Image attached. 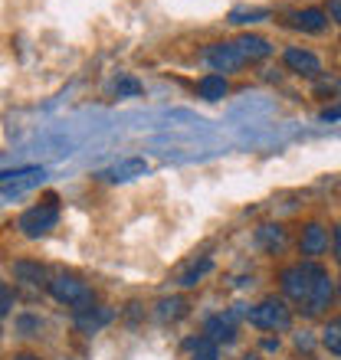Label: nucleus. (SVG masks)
<instances>
[{
	"instance_id": "nucleus-31",
	"label": "nucleus",
	"mask_w": 341,
	"mask_h": 360,
	"mask_svg": "<svg viewBox=\"0 0 341 360\" xmlns=\"http://www.w3.org/2000/svg\"><path fill=\"white\" fill-rule=\"evenodd\" d=\"M243 360H259V357H243Z\"/></svg>"
},
{
	"instance_id": "nucleus-3",
	"label": "nucleus",
	"mask_w": 341,
	"mask_h": 360,
	"mask_svg": "<svg viewBox=\"0 0 341 360\" xmlns=\"http://www.w3.org/2000/svg\"><path fill=\"white\" fill-rule=\"evenodd\" d=\"M56 223H59L56 203H39V207H30L27 213H20V219H17L20 233H23V236H30V239L46 236L49 229H56Z\"/></svg>"
},
{
	"instance_id": "nucleus-28",
	"label": "nucleus",
	"mask_w": 341,
	"mask_h": 360,
	"mask_svg": "<svg viewBox=\"0 0 341 360\" xmlns=\"http://www.w3.org/2000/svg\"><path fill=\"white\" fill-rule=\"evenodd\" d=\"M335 256H338V266H341V226L335 229Z\"/></svg>"
},
{
	"instance_id": "nucleus-26",
	"label": "nucleus",
	"mask_w": 341,
	"mask_h": 360,
	"mask_svg": "<svg viewBox=\"0 0 341 360\" xmlns=\"http://www.w3.org/2000/svg\"><path fill=\"white\" fill-rule=\"evenodd\" d=\"M341 118V105H335V108H325L322 112V122H338Z\"/></svg>"
},
{
	"instance_id": "nucleus-5",
	"label": "nucleus",
	"mask_w": 341,
	"mask_h": 360,
	"mask_svg": "<svg viewBox=\"0 0 341 360\" xmlns=\"http://www.w3.org/2000/svg\"><path fill=\"white\" fill-rule=\"evenodd\" d=\"M204 63H207L213 72L227 76V72H237L247 59L240 56V49L233 46V43H210V46L204 49Z\"/></svg>"
},
{
	"instance_id": "nucleus-18",
	"label": "nucleus",
	"mask_w": 341,
	"mask_h": 360,
	"mask_svg": "<svg viewBox=\"0 0 341 360\" xmlns=\"http://www.w3.org/2000/svg\"><path fill=\"white\" fill-rule=\"evenodd\" d=\"M190 354H194V360H220L217 354V341H210L207 334L204 338H190L187 344H184Z\"/></svg>"
},
{
	"instance_id": "nucleus-20",
	"label": "nucleus",
	"mask_w": 341,
	"mask_h": 360,
	"mask_svg": "<svg viewBox=\"0 0 341 360\" xmlns=\"http://www.w3.org/2000/svg\"><path fill=\"white\" fill-rule=\"evenodd\" d=\"M184 311H187V302H184V298H164V302H158V318H161V321H178Z\"/></svg>"
},
{
	"instance_id": "nucleus-15",
	"label": "nucleus",
	"mask_w": 341,
	"mask_h": 360,
	"mask_svg": "<svg viewBox=\"0 0 341 360\" xmlns=\"http://www.w3.org/2000/svg\"><path fill=\"white\" fill-rule=\"evenodd\" d=\"M197 95L204 102H220L223 95H227V76H220V72H210L197 82Z\"/></svg>"
},
{
	"instance_id": "nucleus-27",
	"label": "nucleus",
	"mask_w": 341,
	"mask_h": 360,
	"mask_svg": "<svg viewBox=\"0 0 341 360\" xmlns=\"http://www.w3.org/2000/svg\"><path fill=\"white\" fill-rule=\"evenodd\" d=\"M328 13H332V20L341 23V0H332V4H328Z\"/></svg>"
},
{
	"instance_id": "nucleus-13",
	"label": "nucleus",
	"mask_w": 341,
	"mask_h": 360,
	"mask_svg": "<svg viewBox=\"0 0 341 360\" xmlns=\"http://www.w3.org/2000/svg\"><path fill=\"white\" fill-rule=\"evenodd\" d=\"M233 46L240 49V56L247 59V63H259V59H266L269 53H273V46H269V39L263 37H253V33H243V37L233 43Z\"/></svg>"
},
{
	"instance_id": "nucleus-16",
	"label": "nucleus",
	"mask_w": 341,
	"mask_h": 360,
	"mask_svg": "<svg viewBox=\"0 0 341 360\" xmlns=\"http://www.w3.org/2000/svg\"><path fill=\"white\" fill-rule=\"evenodd\" d=\"M256 243L266 249V252H279L285 246V229L283 226H259L256 229Z\"/></svg>"
},
{
	"instance_id": "nucleus-11",
	"label": "nucleus",
	"mask_w": 341,
	"mask_h": 360,
	"mask_svg": "<svg viewBox=\"0 0 341 360\" xmlns=\"http://www.w3.org/2000/svg\"><path fill=\"white\" fill-rule=\"evenodd\" d=\"M289 23H292L295 30H302V33H322V30L328 27V13L318 7L295 10V13H289Z\"/></svg>"
},
{
	"instance_id": "nucleus-14",
	"label": "nucleus",
	"mask_w": 341,
	"mask_h": 360,
	"mask_svg": "<svg viewBox=\"0 0 341 360\" xmlns=\"http://www.w3.org/2000/svg\"><path fill=\"white\" fill-rule=\"evenodd\" d=\"M332 295H335V288H332V278H328V272L318 278V285H315V292H312V298L302 304V311L309 314V318H315V314H322L325 308H328V302H332Z\"/></svg>"
},
{
	"instance_id": "nucleus-10",
	"label": "nucleus",
	"mask_w": 341,
	"mask_h": 360,
	"mask_svg": "<svg viewBox=\"0 0 341 360\" xmlns=\"http://www.w3.org/2000/svg\"><path fill=\"white\" fill-rule=\"evenodd\" d=\"M144 171H148V164H144L142 158H122V161H115L112 167H105L102 177L108 180V184H128V180H135V177H144Z\"/></svg>"
},
{
	"instance_id": "nucleus-23",
	"label": "nucleus",
	"mask_w": 341,
	"mask_h": 360,
	"mask_svg": "<svg viewBox=\"0 0 341 360\" xmlns=\"http://www.w3.org/2000/svg\"><path fill=\"white\" fill-rule=\"evenodd\" d=\"M115 92H118V95H142V92H144V86L138 82V79L125 76V79H118V82H115Z\"/></svg>"
},
{
	"instance_id": "nucleus-6",
	"label": "nucleus",
	"mask_w": 341,
	"mask_h": 360,
	"mask_svg": "<svg viewBox=\"0 0 341 360\" xmlns=\"http://www.w3.org/2000/svg\"><path fill=\"white\" fill-rule=\"evenodd\" d=\"M43 177H46V171L37 167V164H30V167H17V171H4V200L20 197L23 190L43 184Z\"/></svg>"
},
{
	"instance_id": "nucleus-25",
	"label": "nucleus",
	"mask_w": 341,
	"mask_h": 360,
	"mask_svg": "<svg viewBox=\"0 0 341 360\" xmlns=\"http://www.w3.org/2000/svg\"><path fill=\"white\" fill-rule=\"evenodd\" d=\"M10 304H13V295H10V288L4 285V292H0V314H10Z\"/></svg>"
},
{
	"instance_id": "nucleus-9",
	"label": "nucleus",
	"mask_w": 341,
	"mask_h": 360,
	"mask_svg": "<svg viewBox=\"0 0 341 360\" xmlns=\"http://www.w3.org/2000/svg\"><path fill=\"white\" fill-rule=\"evenodd\" d=\"M283 63L289 69H292V72H299V76H318V72H322V63H318V56H315V53H309V49H299V46H289L283 53Z\"/></svg>"
},
{
	"instance_id": "nucleus-22",
	"label": "nucleus",
	"mask_w": 341,
	"mask_h": 360,
	"mask_svg": "<svg viewBox=\"0 0 341 360\" xmlns=\"http://www.w3.org/2000/svg\"><path fill=\"white\" fill-rule=\"evenodd\" d=\"M259 20H266V10H259V7H233L230 10V23H237V27H243V23H259Z\"/></svg>"
},
{
	"instance_id": "nucleus-1",
	"label": "nucleus",
	"mask_w": 341,
	"mask_h": 360,
	"mask_svg": "<svg viewBox=\"0 0 341 360\" xmlns=\"http://www.w3.org/2000/svg\"><path fill=\"white\" fill-rule=\"evenodd\" d=\"M325 275V269L318 266V262H312V259H305V262H295V266L283 269V275H279V282H283V292L292 298V302L305 304L309 298H312L315 285H318V278Z\"/></svg>"
},
{
	"instance_id": "nucleus-12",
	"label": "nucleus",
	"mask_w": 341,
	"mask_h": 360,
	"mask_svg": "<svg viewBox=\"0 0 341 360\" xmlns=\"http://www.w3.org/2000/svg\"><path fill=\"white\" fill-rule=\"evenodd\" d=\"M302 256H322L325 249H328V229L325 226H318V223H309V226L302 229Z\"/></svg>"
},
{
	"instance_id": "nucleus-4",
	"label": "nucleus",
	"mask_w": 341,
	"mask_h": 360,
	"mask_svg": "<svg viewBox=\"0 0 341 360\" xmlns=\"http://www.w3.org/2000/svg\"><path fill=\"white\" fill-rule=\"evenodd\" d=\"M49 295L63 304H76V308H89L92 304V292H89V285L79 282L76 275H59L49 282Z\"/></svg>"
},
{
	"instance_id": "nucleus-7",
	"label": "nucleus",
	"mask_w": 341,
	"mask_h": 360,
	"mask_svg": "<svg viewBox=\"0 0 341 360\" xmlns=\"http://www.w3.org/2000/svg\"><path fill=\"white\" fill-rule=\"evenodd\" d=\"M240 314H243L240 308L230 314H213V318H207V324H204V334L217 344H233L237 341V318Z\"/></svg>"
},
{
	"instance_id": "nucleus-8",
	"label": "nucleus",
	"mask_w": 341,
	"mask_h": 360,
	"mask_svg": "<svg viewBox=\"0 0 341 360\" xmlns=\"http://www.w3.org/2000/svg\"><path fill=\"white\" fill-rule=\"evenodd\" d=\"M112 318H115L112 308H102V304H99V308H92V304H89V308H79L76 318H73V324H76L79 334H95V331H102Z\"/></svg>"
},
{
	"instance_id": "nucleus-24",
	"label": "nucleus",
	"mask_w": 341,
	"mask_h": 360,
	"mask_svg": "<svg viewBox=\"0 0 341 360\" xmlns=\"http://www.w3.org/2000/svg\"><path fill=\"white\" fill-rule=\"evenodd\" d=\"M318 95H335V92H341V79H318Z\"/></svg>"
},
{
	"instance_id": "nucleus-17",
	"label": "nucleus",
	"mask_w": 341,
	"mask_h": 360,
	"mask_svg": "<svg viewBox=\"0 0 341 360\" xmlns=\"http://www.w3.org/2000/svg\"><path fill=\"white\" fill-rule=\"evenodd\" d=\"M13 275H17L20 282H27V285H43L46 282V269L39 266V262H27V259L13 262Z\"/></svg>"
},
{
	"instance_id": "nucleus-29",
	"label": "nucleus",
	"mask_w": 341,
	"mask_h": 360,
	"mask_svg": "<svg viewBox=\"0 0 341 360\" xmlns=\"http://www.w3.org/2000/svg\"><path fill=\"white\" fill-rule=\"evenodd\" d=\"M33 328H37V321H33V318H23V321H20V331H33Z\"/></svg>"
},
{
	"instance_id": "nucleus-21",
	"label": "nucleus",
	"mask_w": 341,
	"mask_h": 360,
	"mask_svg": "<svg viewBox=\"0 0 341 360\" xmlns=\"http://www.w3.org/2000/svg\"><path fill=\"white\" fill-rule=\"evenodd\" d=\"M322 344L335 354V357H341V318H335V321L325 324V331H322Z\"/></svg>"
},
{
	"instance_id": "nucleus-19",
	"label": "nucleus",
	"mask_w": 341,
	"mask_h": 360,
	"mask_svg": "<svg viewBox=\"0 0 341 360\" xmlns=\"http://www.w3.org/2000/svg\"><path fill=\"white\" fill-rule=\"evenodd\" d=\"M210 269H213V262H210V259H200V262H190V266L178 275V282L184 285V288H190V285H197L200 278H204V275L210 272Z\"/></svg>"
},
{
	"instance_id": "nucleus-30",
	"label": "nucleus",
	"mask_w": 341,
	"mask_h": 360,
	"mask_svg": "<svg viewBox=\"0 0 341 360\" xmlns=\"http://www.w3.org/2000/svg\"><path fill=\"white\" fill-rule=\"evenodd\" d=\"M17 360H39V357H33V354H20Z\"/></svg>"
},
{
	"instance_id": "nucleus-2",
	"label": "nucleus",
	"mask_w": 341,
	"mask_h": 360,
	"mask_svg": "<svg viewBox=\"0 0 341 360\" xmlns=\"http://www.w3.org/2000/svg\"><path fill=\"white\" fill-rule=\"evenodd\" d=\"M249 324L259 328V331H285L289 324H292V311H289V304L279 302V298H266L259 302L256 308L247 311Z\"/></svg>"
}]
</instances>
